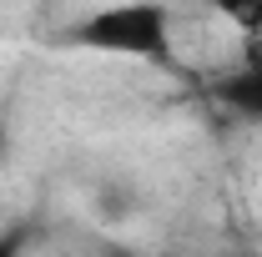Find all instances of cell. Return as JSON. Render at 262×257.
Wrapping results in <instances>:
<instances>
[{"label":"cell","instance_id":"6da1fadb","mask_svg":"<svg viewBox=\"0 0 262 257\" xmlns=\"http://www.w3.org/2000/svg\"><path fill=\"white\" fill-rule=\"evenodd\" d=\"M81 35L101 46V51H121V56H141V61H157L171 56V35H177V15L166 5H116V10H101L91 15Z\"/></svg>","mask_w":262,"mask_h":257},{"label":"cell","instance_id":"7a4b0ae2","mask_svg":"<svg viewBox=\"0 0 262 257\" xmlns=\"http://www.w3.org/2000/svg\"><path fill=\"white\" fill-rule=\"evenodd\" d=\"M0 257H15V242L10 237H0Z\"/></svg>","mask_w":262,"mask_h":257},{"label":"cell","instance_id":"3957f363","mask_svg":"<svg viewBox=\"0 0 262 257\" xmlns=\"http://www.w3.org/2000/svg\"><path fill=\"white\" fill-rule=\"evenodd\" d=\"M0 146H5V131H0Z\"/></svg>","mask_w":262,"mask_h":257}]
</instances>
